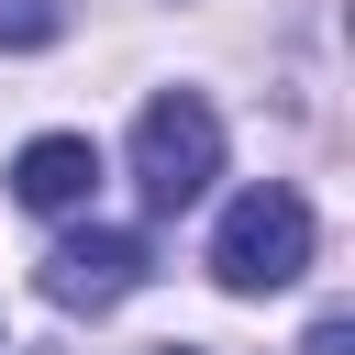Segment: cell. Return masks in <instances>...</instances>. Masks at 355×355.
<instances>
[{"mask_svg":"<svg viewBox=\"0 0 355 355\" xmlns=\"http://www.w3.org/2000/svg\"><path fill=\"white\" fill-rule=\"evenodd\" d=\"M311 355H355V322L333 311V322H311Z\"/></svg>","mask_w":355,"mask_h":355,"instance_id":"6","label":"cell"},{"mask_svg":"<svg viewBox=\"0 0 355 355\" xmlns=\"http://www.w3.org/2000/svg\"><path fill=\"white\" fill-rule=\"evenodd\" d=\"M100 189V144L89 133H33L22 155H11V200L22 211H78Z\"/></svg>","mask_w":355,"mask_h":355,"instance_id":"4","label":"cell"},{"mask_svg":"<svg viewBox=\"0 0 355 355\" xmlns=\"http://www.w3.org/2000/svg\"><path fill=\"white\" fill-rule=\"evenodd\" d=\"M311 266V200L300 189H244L233 211H222V233H211V277L233 288V300H266V288H288Z\"/></svg>","mask_w":355,"mask_h":355,"instance_id":"2","label":"cell"},{"mask_svg":"<svg viewBox=\"0 0 355 355\" xmlns=\"http://www.w3.org/2000/svg\"><path fill=\"white\" fill-rule=\"evenodd\" d=\"M144 233H122V222H78V233H55L44 244V300L55 311H122L133 288H144Z\"/></svg>","mask_w":355,"mask_h":355,"instance_id":"3","label":"cell"},{"mask_svg":"<svg viewBox=\"0 0 355 355\" xmlns=\"http://www.w3.org/2000/svg\"><path fill=\"white\" fill-rule=\"evenodd\" d=\"M211 178H222V111L200 89H155L133 111V189L155 211H189V200H211Z\"/></svg>","mask_w":355,"mask_h":355,"instance_id":"1","label":"cell"},{"mask_svg":"<svg viewBox=\"0 0 355 355\" xmlns=\"http://www.w3.org/2000/svg\"><path fill=\"white\" fill-rule=\"evenodd\" d=\"M166 355H189V344H166Z\"/></svg>","mask_w":355,"mask_h":355,"instance_id":"7","label":"cell"},{"mask_svg":"<svg viewBox=\"0 0 355 355\" xmlns=\"http://www.w3.org/2000/svg\"><path fill=\"white\" fill-rule=\"evenodd\" d=\"M55 0H0V44H55Z\"/></svg>","mask_w":355,"mask_h":355,"instance_id":"5","label":"cell"}]
</instances>
